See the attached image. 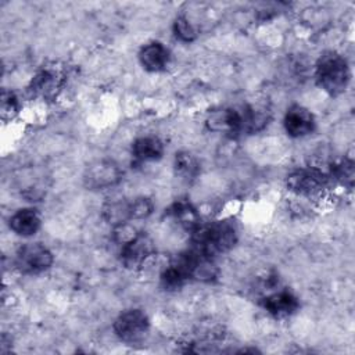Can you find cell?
Returning <instances> with one entry per match:
<instances>
[{
	"label": "cell",
	"mask_w": 355,
	"mask_h": 355,
	"mask_svg": "<svg viewBox=\"0 0 355 355\" xmlns=\"http://www.w3.org/2000/svg\"><path fill=\"white\" fill-rule=\"evenodd\" d=\"M114 334L125 344L135 345L143 343L150 333V318L140 308H129L114 319Z\"/></svg>",
	"instance_id": "cell-3"
},
{
	"label": "cell",
	"mask_w": 355,
	"mask_h": 355,
	"mask_svg": "<svg viewBox=\"0 0 355 355\" xmlns=\"http://www.w3.org/2000/svg\"><path fill=\"white\" fill-rule=\"evenodd\" d=\"M155 252L153 240L143 232H137L125 244L119 245V259L121 263L129 269H136L143 266Z\"/></svg>",
	"instance_id": "cell-8"
},
{
	"label": "cell",
	"mask_w": 355,
	"mask_h": 355,
	"mask_svg": "<svg viewBox=\"0 0 355 355\" xmlns=\"http://www.w3.org/2000/svg\"><path fill=\"white\" fill-rule=\"evenodd\" d=\"M137 58L144 71L158 73L166 71V68L169 67L171 50L164 43L153 40L140 47Z\"/></svg>",
	"instance_id": "cell-12"
},
{
	"label": "cell",
	"mask_w": 355,
	"mask_h": 355,
	"mask_svg": "<svg viewBox=\"0 0 355 355\" xmlns=\"http://www.w3.org/2000/svg\"><path fill=\"white\" fill-rule=\"evenodd\" d=\"M237 243V229L229 220L200 222L190 232V248L215 259L229 252Z\"/></svg>",
	"instance_id": "cell-1"
},
{
	"label": "cell",
	"mask_w": 355,
	"mask_h": 355,
	"mask_svg": "<svg viewBox=\"0 0 355 355\" xmlns=\"http://www.w3.org/2000/svg\"><path fill=\"white\" fill-rule=\"evenodd\" d=\"M54 255L51 250L43 243H26L22 244L14 258L15 268L24 275H40L51 268Z\"/></svg>",
	"instance_id": "cell-5"
},
{
	"label": "cell",
	"mask_w": 355,
	"mask_h": 355,
	"mask_svg": "<svg viewBox=\"0 0 355 355\" xmlns=\"http://www.w3.org/2000/svg\"><path fill=\"white\" fill-rule=\"evenodd\" d=\"M329 172L319 166L308 165L291 171L286 178L287 190L295 196L311 197L320 194L330 182Z\"/></svg>",
	"instance_id": "cell-4"
},
{
	"label": "cell",
	"mask_w": 355,
	"mask_h": 355,
	"mask_svg": "<svg viewBox=\"0 0 355 355\" xmlns=\"http://www.w3.org/2000/svg\"><path fill=\"white\" fill-rule=\"evenodd\" d=\"M261 306L273 318H288L300 309V298L290 288H273L268 291L261 300Z\"/></svg>",
	"instance_id": "cell-9"
},
{
	"label": "cell",
	"mask_w": 355,
	"mask_h": 355,
	"mask_svg": "<svg viewBox=\"0 0 355 355\" xmlns=\"http://www.w3.org/2000/svg\"><path fill=\"white\" fill-rule=\"evenodd\" d=\"M64 83V75L54 67L40 68L28 85V93L31 97L50 100L57 96Z\"/></svg>",
	"instance_id": "cell-10"
},
{
	"label": "cell",
	"mask_w": 355,
	"mask_h": 355,
	"mask_svg": "<svg viewBox=\"0 0 355 355\" xmlns=\"http://www.w3.org/2000/svg\"><path fill=\"white\" fill-rule=\"evenodd\" d=\"M132 201V214L133 220L135 219H146L148 218L154 211V202L150 197L139 196L130 200Z\"/></svg>",
	"instance_id": "cell-21"
},
{
	"label": "cell",
	"mask_w": 355,
	"mask_h": 355,
	"mask_svg": "<svg viewBox=\"0 0 355 355\" xmlns=\"http://www.w3.org/2000/svg\"><path fill=\"white\" fill-rule=\"evenodd\" d=\"M283 128L287 136L293 139H302L315 132L316 119L306 107L293 104L284 112Z\"/></svg>",
	"instance_id": "cell-11"
},
{
	"label": "cell",
	"mask_w": 355,
	"mask_h": 355,
	"mask_svg": "<svg viewBox=\"0 0 355 355\" xmlns=\"http://www.w3.org/2000/svg\"><path fill=\"white\" fill-rule=\"evenodd\" d=\"M329 175H330V179H336L341 184L351 187L352 182H354V162H352V159L341 161L334 168H331Z\"/></svg>",
	"instance_id": "cell-20"
},
{
	"label": "cell",
	"mask_w": 355,
	"mask_h": 355,
	"mask_svg": "<svg viewBox=\"0 0 355 355\" xmlns=\"http://www.w3.org/2000/svg\"><path fill=\"white\" fill-rule=\"evenodd\" d=\"M101 216L112 227L128 223L133 220L132 201H126L125 198L107 201L101 208Z\"/></svg>",
	"instance_id": "cell-16"
},
{
	"label": "cell",
	"mask_w": 355,
	"mask_h": 355,
	"mask_svg": "<svg viewBox=\"0 0 355 355\" xmlns=\"http://www.w3.org/2000/svg\"><path fill=\"white\" fill-rule=\"evenodd\" d=\"M175 175L183 182H193L200 175V162L189 151H179L173 158Z\"/></svg>",
	"instance_id": "cell-17"
},
{
	"label": "cell",
	"mask_w": 355,
	"mask_h": 355,
	"mask_svg": "<svg viewBox=\"0 0 355 355\" xmlns=\"http://www.w3.org/2000/svg\"><path fill=\"white\" fill-rule=\"evenodd\" d=\"M165 153L164 141L157 136H140L133 140L130 154L137 164L155 162Z\"/></svg>",
	"instance_id": "cell-14"
},
{
	"label": "cell",
	"mask_w": 355,
	"mask_h": 355,
	"mask_svg": "<svg viewBox=\"0 0 355 355\" xmlns=\"http://www.w3.org/2000/svg\"><path fill=\"white\" fill-rule=\"evenodd\" d=\"M315 83L331 97L343 94L351 82V68L347 58L333 50L319 55L313 72Z\"/></svg>",
	"instance_id": "cell-2"
},
{
	"label": "cell",
	"mask_w": 355,
	"mask_h": 355,
	"mask_svg": "<svg viewBox=\"0 0 355 355\" xmlns=\"http://www.w3.org/2000/svg\"><path fill=\"white\" fill-rule=\"evenodd\" d=\"M205 125L211 132L227 136L247 135V112L245 105L222 107L208 114Z\"/></svg>",
	"instance_id": "cell-6"
},
{
	"label": "cell",
	"mask_w": 355,
	"mask_h": 355,
	"mask_svg": "<svg viewBox=\"0 0 355 355\" xmlns=\"http://www.w3.org/2000/svg\"><path fill=\"white\" fill-rule=\"evenodd\" d=\"M166 216L176 222L183 229L191 232L201 220L196 207L186 198L175 200L166 209Z\"/></svg>",
	"instance_id": "cell-15"
},
{
	"label": "cell",
	"mask_w": 355,
	"mask_h": 355,
	"mask_svg": "<svg viewBox=\"0 0 355 355\" xmlns=\"http://www.w3.org/2000/svg\"><path fill=\"white\" fill-rule=\"evenodd\" d=\"M21 111V100L12 90L3 89L0 96V112L3 121H12Z\"/></svg>",
	"instance_id": "cell-19"
},
{
	"label": "cell",
	"mask_w": 355,
	"mask_h": 355,
	"mask_svg": "<svg viewBox=\"0 0 355 355\" xmlns=\"http://www.w3.org/2000/svg\"><path fill=\"white\" fill-rule=\"evenodd\" d=\"M173 36L182 43H193L198 37L196 26L186 15H178L172 24Z\"/></svg>",
	"instance_id": "cell-18"
},
{
	"label": "cell",
	"mask_w": 355,
	"mask_h": 355,
	"mask_svg": "<svg viewBox=\"0 0 355 355\" xmlns=\"http://www.w3.org/2000/svg\"><path fill=\"white\" fill-rule=\"evenodd\" d=\"M8 227L19 237H32L42 227V216L32 207L17 209L8 219Z\"/></svg>",
	"instance_id": "cell-13"
},
{
	"label": "cell",
	"mask_w": 355,
	"mask_h": 355,
	"mask_svg": "<svg viewBox=\"0 0 355 355\" xmlns=\"http://www.w3.org/2000/svg\"><path fill=\"white\" fill-rule=\"evenodd\" d=\"M123 176L121 166L112 159H97L83 172V184L87 190H105L116 186Z\"/></svg>",
	"instance_id": "cell-7"
}]
</instances>
